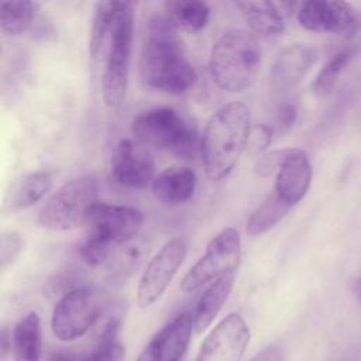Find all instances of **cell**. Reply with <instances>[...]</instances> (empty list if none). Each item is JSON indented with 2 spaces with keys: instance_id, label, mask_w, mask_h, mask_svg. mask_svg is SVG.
<instances>
[{
  "instance_id": "6da1fadb",
  "label": "cell",
  "mask_w": 361,
  "mask_h": 361,
  "mask_svg": "<svg viewBox=\"0 0 361 361\" xmlns=\"http://www.w3.org/2000/svg\"><path fill=\"white\" fill-rule=\"evenodd\" d=\"M140 75L145 86L169 94H180L197 82L188 61L178 28L168 17L149 20L140 58Z\"/></svg>"
},
{
  "instance_id": "7a4b0ae2",
  "label": "cell",
  "mask_w": 361,
  "mask_h": 361,
  "mask_svg": "<svg viewBox=\"0 0 361 361\" xmlns=\"http://www.w3.org/2000/svg\"><path fill=\"white\" fill-rule=\"evenodd\" d=\"M251 116L241 102L221 106L206 123L200 140V155L209 179L219 182L228 176L247 147Z\"/></svg>"
},
{
  "instance_id": "3957f363",
  "label": "cell",
  "mask_w": 361,
  "mask_h": 361,
  "mask_svg": "<svg viewBox=\"0 0 361 361\" xmlns=\"http://www.w3.org/2000/svg\"><path fill=\"white\" fill-rule=\"evenodd\" d=\"M262 51L250 31H226L210 51L209 68L214 83L227 92H243L255 80L261 69Z\"/></svg>"
},
{
  "instance_id": "277c9868",
  "label": "cell",
  "mask_w": 361,
  "mask_h": 361,
  "mask_svg": "<svg viewBox=\"0 0 361 361\" xmlns=\"http://www.w3.org/2000/svg\"><path fill=\"white\" fill-rule=\"evenodd\" d=\"M131 133L138 142L185 161L193 159L200 148L196 126L171 107H154L140 113L131 123Z\"/></svg>"
},
{
  "instance_id": "5b68a950",
  "label": "cell",
  "mask_w": 361,
  "mask_h": 361,
  "mask_svg": "<svg viewBox=\"0 0 361 361\" xmlns=\"http://www.w3.org/2000/svg\"><path fill=\"white\" fill-rule=\"evenodd\" d=\"M99 186L93 176H78L61 188L39 209L37 221L54 231H66L87 224L96 207Z\"/></svg>"
},
{
  "instance_id": "8992f818",
  "label": "cell",
  "mask_w": 361,
  "mask_h": 361,
  "mask_svg": "<svg viewBox=\"0 0 361 361\" xmlns=\"http://www.w3.org/2000/svg\"><path fill=\"white\" fill-rule=\"evenodd\" d=\"M134 30L133 4L121 1L114 31L106 54V65L102 79V94L104 104L118 107L126 97L128 85V69Z\"/></svg>"
},
{
  "instance_id": "52a82bcc",
  "label": "cell",
  "mask_w": 361,
  "mask_h": 361,
  "mask_svg": "<svg viewBox=\"0 0 361 361\" xmlns=\"http://www.w3.org/2000/svg\"><path fill=\"white\" fill-rule=\"evenodd\" d=\"M107 300V293L94 286H80L68 292L54 307L52 333L61 341L82 337L102 317Z\"/></svg>"
},
{
  "instance_id": "ba28073f",
  "label": "cell",
  "mask_w": 361,
  "mask_h": 361,
  "mask_svg": "<svg viewBox=\"0 0 361 361\" xmlns=\"http://www.w3.org/2000/svg\"><path fill=\"white\" fill-rule=\"evenodd\" d=\"M241 257V238L235 228L227 227L217 233L206 247L203 257L180 281V290L193 292L226 272L235 271Z\"/></svg>"
},
{
  "instance_id": "9c48e42d",
  "label": "cell",
  "mask_w": 361,
  "mask_h": 361,
  "mask_svg": "<svg viewBox=\"0 0 361 361\" xmlns=\"http://www.w3.org/2000/svg\"><path fill=\"white\" fill-rule=\"evenodd\" d=\"M188 244L182 237L166 241L147 264L137 288V302L141 309L154 305L166 290L182 265Z\"/></svg>"
},
{
  "instance_id": "30bf717a",
  "label": "cell",
  "mask_w": 361,
  "mask_h": 361,
  "mask_svg": "<svg viewBox=\"0 0 361 361\" xmlns=\"http://www.w3.org/2000/svg\"><path fill=\"white\" fill-rule=\"evenodd\" d=\"M299 24L314 32H331L347 38L361 30V14L345 1L309 0L298 7Z\"/></svg>"
},
{
  "instance_id": "8fae6325",
  "label": "cell",
  "mask_w": 361,
  "mask_h": 361,
  "mask_svg": "<svg viewBox=\"0 0 361 361\" xmlns=\"http://www.w3.org/2000/svg\"><path fill=\"white\" fill-rule=\"evenodd\" d=\"M250 327L240 313L223 317L202 343L196 361H240L250 343Z\"/></svg>"
},
{
  "instance_id": "7c38bea8",
  "label": "cell",
  "mask_w": 361,
  "mask_h": 361,
  "mask_svg": "<svg viewBox=\"0 0 361 361\" xmlns=\"http://www.w3.org/2000/svg\"><path fill=\"white\" fill-rule=\"evenodd\" d=\"M111 176L123 186L142 189L154 180L155 164L144 144L137 140H121L111 155Z\"/></svg>"
},
{
  "instance_id": "4fadbf2b",
  "label": "cell",
  "mask_w": 361,
  "mask_h": 361,
  "mask_svg": "<svg viewBox=\"0 0 361 361\" xmlns=\"http://www.w3.org/2000/svg\"><path fill=\"white\" fill-rule=\"evenodd\" d=\"M144 223L142 213L131 206L97 203L87 223L89 230L111 244H124L134 238Z\"/></svg>"
},
{
  "instance_id": "5bb4252c",
  "label": "cell",
  "mask_w": 361,
  "mask_h": 361,
  "mask_svg": "<svg viewBox=\"0 0 361 361\" xmlns=\"http://www.w3.org/2000/svg\"><path fill=\"white\" fill-rule=\"evenodd\" d=\"M316 58L314 51L303 44H290L279 51L271 72V86L278 92L293 89L307 73Z\"/></svg>"
},
{
  "instance_id": "9a60e30c",
  "label": "cell",
  "mask_w": 361,
  "mask_h": 361,
  "mask_svg": "<svg viewBox=\"0 0 361 361\" xmlns=\"http://www.w3.org/2000/svg\"><path fill=\"white\" fill-rule=\"evenodd\" d=\"M312 182V165L307 155L290 148L286 159L276 173L275 192L290 207L303 199Z\"/></svg>"
},
{
  "instance_id": "2e32d148",
  "label": "cell",
  "mask_w": 361,
  "mask_h": 361,
  "mask_svg": "<svg viewBox=\"0 0 361 361\" xmlns=\"http://www.w3.org/2000/svg\"><path fill=\"white\" fill-rule=\"evenodd\" d=\"M151 189L164 204H182L195 195L196 173L188 166H169L154 178Z\"/></svg>"
},
{
  "instance_id": "e0dca14e",
  "label": "cell",
  "mask_w": 361,
  "mask_h": 361,
  "mask_svg": "<svg viewBox=\"0 0 361 361\" xmlns=\"http://www.w3.org/2000/svg\"><path fill=\"white\" fill-rule=\"evenodd\" d=\"M193 314L189 312L178 314L165 324L151 340L157 350L159 361H182L193 330Z\"/></svg>"
},
{
  "instance_id": "ac0fdd59",
  "label": "cell",
  "mask_w": 361,
  "mask_h": 361,
  "mask_svg": "<svg viewBox=\"0 0 361 361\" xmlns=\"http://www.w3.org/2000/svg\"><path fill=\"white\" fill-rule=\"evenodd\" d=\"M235 278V271H230L214 279L203 292L193 312L196 333H203L214 320L224 302L227 300Z\"/></svg>"
},
{
  "instance_id": "d6986e66",
  "label": "cell",
  "mask_w": 361,
  "mask_h": 361,
  "mask_svg": "<svg viewBox=\"0 0 361 361\" xmlns=\"http://www.w3.org/2000/svg\"><path fill=\"white\" fill-rule=\"evenodd\" d=\"M51 186L52 178L45 171L24 173L11 183L4 199V207L8 210L30 207L41 200L49 192Z\"/></svg>"
},
{
  "instance_id": "ffe728a7",
  "label": "cell",
  "mask_w": 361,
  "mask_h": 361,
  "mask_svg": "<svg viewBox=\"0 0 361 361\" xmlns=\"http://www.w3.org/2000/svg\"><path fill=\"white\" fill-rule=\"evenodd\" d=\"M14 361H39L42 351L41 320L35 312L23 316L11 334Z\"/></svg>"
},
{
  "instance_id": "44dd1931",
  "label": "cell",
  "mask_w": 361,
  "mask_h": 361,
  "mask_svg": "<svg viewBox=\"0 0 361 361\" xmlns=\"http://www.w3.org/2000/svg\"><path fill=\"white\" fill-rule=\"evenodd\" d=\"M120 6L121 1H99L94 6L89 37V54L94 61L106 58Z\"/></svg>"
},
{
  "instance_id": "7402d4cb",
  "label": "cell",
  "mask_w": 361,
  "mask_h": 361,
  "mask_svg": "<svg viewBox=\"0 0 361 361\" xmlns=\"http://www.w3.org/2000/svg\"><path fill=\"white\" fill-rule=\"evenodd\" d=\"M235 6L240 8L247 24L259 37L279 35L283 28V17L278 8V4L272 1H238Z\"/></svg>"
},
{
  "instance_id": "603a6c76",
  "label": "cell",
  "mask_w": 361,
  "mask_h": 361,
  "mask_svg": "<svg viewBox=\"0 0 361 361\" xmlns=\"http://www.w3.org/2000/svg\"><path fill=\"white\" fill-rule=\"evenodd\" d=\"M168 20L176 27L189 32H199L209 21L210 8L199 0H169L164 3Z\"/></svg>"
},
{
  "instance_id": "cb8c5ba5",
  "label": "cell",
  "mask_w": 361,
  "mask_h": 361,
  "mask_svg": "<svg viewBox=\"0 0 361 361\" xmlns=\"http://www.w3.org/2000/svg\"><path fill=\"white\" fill-rule=\"evenodd\" d=\"M360 52H361V41L355 44H350L341 48L340 51H337L317 73L313 82V92L320 97L327 96L334 87L338 76Z\"/></svg>"
},
{
  "instance_id": "d4e9b609",
  "label": "cell",
  "mask_w": 361,
  "mask_h": 361,
  "mask_svg": "<svg viewBox=\"0 0 361 361\" xmlns=\"http://www.w3.org/2000/svg\"><path fill=\"white\" fill-rule=\"evenodd\" d=\"M1 31L7 35H20L34 25L39 10L37 1H4L0 8Z\"/></svg>"
},
{
  "instance_id": "484cf974",
  "label": "cell",
  "mask_w": 361,
  "mask_h": 361,
  "mask_svg": "<svg viewBox=\"0 0 361 361\" xmlns=\"http://www.w3.org/2000/svg\"><path fill=\"white\" fill-rule=\"evenodd\" d=\"M120 320L117 317L107 319L97 333L94 347L79 361H123L126 350L117 340Z\"/></svg>"
},
{
  "instance_id": "4316f807",
  "label": "cell",
  "mask_w": 361,
  "mask_h": 361,
  "mask_svg": "<svg viewBox=\"0 0 361 361\" xmlns=\"http://www.w3.org/2000/svg\"><path fill=\"white\" fill-rule=\"evenodd\" d=\"M290 209V206L283 202L279 195L274 190L269 193L262 203L252 212L247 221L248 235H261L271 230Z\"/></svg>"
},
{
  "instance_id": "83f0119b",
  "label": "cell",
  "mask_w": 361,
  "mask_h": 361,
  "mask_svg": "<svg viewBox=\"0 0 361 361\" xmlns=\"http://www.w3.org/2000/svg\"><path fill=\"white\" fill-rule=\"evenodd\" d=\"M111 243L103 238L102 235L93 233L89 230L87 235L82 241L79 247V252L82 259L90 265V267H97L102 262H104L110 254L111 250Z\"/></svg>"
},
{
  "instance_id": "f1b7e54d",
  "label": "cell",
  "mask_w": 361,
  "mask_h": 361,
  "mask_svg": "<svg viewBox=\"0 0 361 361\" xmlns=\"http://www.w3.org/2000/svg\"><path fill=\"white\" fill-rule=\"evenodd\" d=\"M289 149L290 148L275 149V151L262 154L255 162V173L262 178H268L274 173H278V171L281 169L283 161L289 154Z\"/></svg>"
},
{
  "instance_id": "f546056e",
  "label": "cell",
  "mask_w": 361,
  "mask_h": 361,
  "mask_svg": "<svg viewBox=\"0 0 361 361\" xmlns=\"http://www.w3.org/2000/svg\"><path fill=\"white\" fill-rule=\"evenodd\" d=\"M21 251V238L17 233H3L0 237V267L6 269L11 265Z\"/></svg>"
},
{
  "instance_id": "4dcf8cb0",
  "label": "cell",
  "mask_w": 361,
  "mask_h": 361,
  "mask_svg": "<svg viewBox=\"0 0 361 361\" xmlns=\"http://www.w3.org/2000/svg\"><path fill=\"white\" fill-rule=\"evenodd\" d=\"M272 141V130L271 127L265 124H257L251 128L247 149L251 155H259L262 154Z\"/></svg>"
},
{
  "instance_id": "1f68e13d",
  "label": "cell",
  "mask_w": 361,
  "mask_h": 361,
  "mask_svg": "<svg viewBox=\"0 0 361 361\" xmlns=\"http://www.w3.org/2000/svg\"><path fill=\"white\" fill-rule=\"evenodd\" d=\"M298 117V110L296 106L292 103H285L278 109V114H276V121L278 124L283 128L288 130L290 128Z\"/></svg>"
},
{
  "instance_id": "d6a6232c",
  "label": "cell",
  "mask_w": 361,
  "mask_h": 361,
  "mask_svg": "<svg viewBox=\"0 0 361 361\" xmlns=\"http://www.w3.org/2000/svg\"><path fill=\"white\" fill-rule=\"evenodd\" d=\"M250 361H285V355L278 345H268L257 353Z\"/></svg>"
},
{
  "instance_id": "836d02e7",
  "label": "cell",
  "mask_w": 361,
  "mask_h": 361,
  "mask_svg": "<svg viewBox=\"0 0 361 361\" xmlns=\"http://www.w3.org/2000/svg\"><path fill=\"white\" fill-rule=\"evenodd\" d=\"M135 361H159L158 350H157L155 344L152 341H149V344L141 351V354L138 355V358Z\"/></svg>"
},
{
  "instance_id": "e575fe53",
  "label": "cell",
  "mask_w": 361,
  "mask_h": 361,
  "mask_svg": "<svg viewBox=\"0 0 361 361\" xmlns=\"http://www.w3.org/2000/svg\"><path fill=\"white\" fill-rule=\"evenodd\" d=\"M48 361H78L75 354L68 350H58L51 354Z\"/></svg>"
},
{
  "instance_id": "d590c367",
  "label": "cell",
  "mask_w": 361,
  "mask_h": 361,
  "mask_svg": "<svg viewBox=\"0 0 361 361\" xmlns=\"http://www.w3.org/2000/svg\"><path fill=\"white\" fill-rule=\"evenodd\" d=\"M350 289L357 298V300L361 303V278H353L350 279Z\"/></svg>"
}]
</instances>
